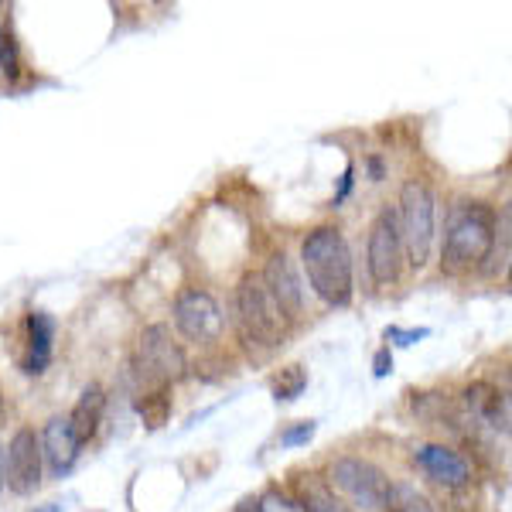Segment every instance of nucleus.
<instances>
[{"label": "nucleus", "mask_w": 512, "mask_h": 512, "mask_svg": "<svg viewBox=\"0 0 512 512\" xmlns=\"http://www.w3.org/2000/svg\"><path fill=\"white\" fill-rule=\"evenodd\" d=\"M495 246V209L485 202H458L444 229V263L451 270L478 267Z\"/></svg>", "instance_id": "2"}, {"label": "nucleus", "mask_w": 512, "mask_h": 512, "mask_svg": "<svg viewBox=\"0 0 512 512\" xmlns=\"http://www.w3.org/2000/svg\"><path fill=\"white\" fill-rule=\"evenodd\" d=\"M233 512H260V502H256V495H246V499H239Z\"/></svg>", "instance_id": "26"}, {"label": "nucleus", "mask_w": 512, "mask_h": 512, "mask_svg": "<svg viewBox=\"0 0 512 512\" xmlns=\"http://www.w3.org/2000/svg\"><path fill=\"white\" fill-rule=\"evenodd\" d=\"M386 509L390 512H431V506L424 502V495H417L407 485H393L390 499H386Z\"/></svg>", "instance_id": "18"}, {"label": "nucleus", "mask_w": 512, "mask_h": 512, "mask_svg": "<svg viewBox=\"0 0 512 512\" xmlns=\"http://www.w3.org/2000/svg\"><path fill=\"white\" fill-rule=\"evenodd\" d=\"M137 410H140V417H144V424H147V427H161L164 420H168V414H171L168 390H154V393L140 396V400H137Z\"/></svg>", "instance_id": "17"}, {"label": "nucleus", "mask_w": 512, "mask_h": 512, "mask_svg": "<svg viewBox=\"0 0 512 512\" xmlns=\"http://www.w3.org/2000/svg\"><path fill=\"white\" fill-rule=\"evenodd\" d=\"M263 284H267V291L274 294L277 308L284 311L287 321H294L301 315V304H304V291H301V280H297L291 260H287V253H274L267 263V270H263Z\"/></svg>", "instance_id": "10"}, {"label": "nucleus", "mask_w": 512, "mask_h": 512, "mask_svg": "<svg viewBox=\"0 0 512 512\" xmlns=\"http://www.w3.org/2000/svg\"><path fill=\"white\" fill-rule=\"evenodd\" d=\"M403 267V239L393 209H383L369 229V274L376 284H393Z\"/></svg>", "instance_id": "8"}, {"label": "nucleus", "mask_w": 512, "mask_h": 512, "mask_svg": "<svg viewBox=\"0 0 512 512\" xmlns=\"http://www.w3.org/2000/svg\"><path fill=\"white\" fill-rule=\"evenodd\" d=\"M103 407H106V396H103V386H86L79 396V403L72 407V414L65 417L72 427V434H76L79 444L93 441L96 431H99V420H103Z\"/></svg>", "instance_id": "14"}, {"label": "nucleus", "mask_w": 512, "mask_h": 512, "mask_svg": "<svg viewBox=\"0 0 512 512\" xmlns=\"http://www.w3.org/2000/svg\"><path fill=\"white\" fill-rule=\"evenodd\" d=\"M427 335H431V328H386V342H390V338H393V342L396 345H414V342H420V338H427Z\"/></svg>", "instance_id": "23"}, {"label": "nucleus", "mask_w": 512, "mask_h": 512, "mask_svg": "<svg viewBox=\"0 0 512 512\" xmlns=\"http://www.w3.org/2000/svg\"><path fill=\"white\" fill-rule=\"evenodd\" d=\"M352 178H355V168L349 164V168H345V178H342V188H338V195H335V205L342 202V198L352 192Z\"/></svg>", "instance_id": "25"}, {"label": "nucleus", "mask_w": 512, "mask_h": 512, "mask_svg": "<svg viewBox=\"0 0 512 512\" xmlns=\"http://www.w3.org/2000/svg\"><path fill=\"white\" fill-rule=\"evenodd\" d=\"M414 461L434 478V482L448 485V489H461V485H468V478H472L468 461L461 458L458 451L444 448V444H420L414 451Z\"/></svg>", "instance_id": "11"}, {"label": "nucleus", "mask_w": 512, "mask_h": 512, "mask_svg": "<svg viewBox=\"0 0 512 512\" xmlns=\"http://www.w3.org/2000/svg\"><path fill=\"white\" fill-rule=\"evenodd\" d=\"M38 512H62L59 506H55V502H52V506H45V509H38Z\"/></svg>", "instance_id": "29"}, {"label": "nucleus", "mask_w": 512, "mask_h": 512, "mask_svg": "<svg viewBox=\"0 0 512 512\" xmlns=\"http://www.w3.org/2000/svg\"><path fill=\"white\" fill-rule=\"evenodd\" d=\"M434 216H437V202L434 192L424 181H407L400 192V239H403V253H407L410 267H427L434 250Z\"/></svg>", "instance_id": "4"}, {"label": "nucleus", "mask_w": 512, "mask_h": 512, "mask_svg": "<svg viewBox=\"0 0 512 512\" xmlns=\"http://www.w3.org/2000/svg\"><path fill=\"white\" fill-rule=\"evenodd\" d=\"M328 482L335 489H342L355 506L362 509H386V499H390V478L383 475V468H376L373 461L366 458H335L328 465Z\"/></svg>", "instance_id": "6"}, {"label": "nucleus", "mask_w": 512, "mask_h": 512, "mask_svg": "<svg viewBox=\"0 0 512 512\" xmlns=\"http://www.w3.org/2000/svg\"><path fill=\"white\" fill-rule=\"evenodd\" d=\"M0 72H4L7 79H18V72H21L18 45H14L11 31H4V28H0Z\"/></svg>", "instance_id": "20"}, {"label": "nucleus", "mask_w": 512, "mask_h": 512, "mask_svg": "<svg viewBox=\"0 0 512 512\" xmlns=\"http://www.w3.org/2000/svg\"><path fill=\"white\" fill-rule=\"evenodd\" d=\"M134 366L140 379H147V383L164 390V386H171L175 379L185 376L188 359H185V352H181V345L171 338L168 325H147L137 338Z\"/></svg>", "instance_id": "5"}, {"label": "nucleus", "mask_w": 512, "mask_h": 512, "mask_svg": "<svg viewBox=\"0 0 512 512\" xmlns=\"http://www.w3.org/2000/svg\"><path fill=\"white\" fill-rule=\"evenodd\" d=\"M373 373H376V379H383V376H390V373H393V355H390V349H379V352H376Z\"/></svg>", "instance_id": "24"}, {"label": "nucleus", "mask_w": 512, "mask_h": 512, "mask_svg": "<svg viewBox=\"0 0 512 512\" xmlns=\"http://www.w3.org/2000/svg\"><path fill=\"white\" fill-rule=\"evenodd\" d=\"M175 325L188 342H216L222 335V308L209 291L188 287L175 297Z\"/></svg>", "instance_id": "7"}, {"label": "nucleus", "mask_w": 512, "mask_h": 512, "mask_svg": "<svg viewBox=\"0 0 512 512\" xmlns=\"http://www.w3.org/2000/svg\"><path fill=\"white\" fill-rule=\"evenodd\" d=\"M41 441L31 427L14 431L7 444V485L18 495H31L41 485Z\"/></svg>", "instance_id": "9"}, {"label": "nucleus", "mask_w": 512, "mask_h": 512, "mask_svg": "<svg viewBox=\"0 0 512 512\" xmlns=\"http://www.w3.org/2000/svg\"><path fill=\"white\" fill-rule=\"evenodd\" d=\"M38 441H41V458L48 461V468H52L55 475L62 478L65 472H72V465H76V458H79V441H76V434H72L69 420L52 417Z\"/></svg>", "instance_id": "12"}, {"label": "nucleus", "mask_w": 512, "mask_h": 512, "mask_svg": "<svg viewBox=\"0 0 512 512\" xmlns=\"http://www.w3.org/2000/svg\"><path fill=\"white\" fill-rule=\"evenodd\" d=\"M369 171H373V178H383V164H379L376 158L369 161Z\"/></svg>", "instance_id": "28"}, {"label": "nucleus", "mask_w": 512, "mask_h": 512, "mask_svg": "<svg viewBox=\"0 0 512 512\" xmlns=\"http://www.w3.org/2000/svg\"><path fill=\"white\" fill-rule=\"evenodd\" d=\"M4 485H7V448L0 441V492H4Z\"/></svg>", "instance_id": "27"}, {"label": "nucleus", "mask_w": 512, "mask_h": 512, "mask_svg": "<svg viewBox=\"0 0 512 512\" xmlns=\"http://www.w3.org/2000/svg\"><path fill=\"white\" fill-rule=\"evenodd\" d=\"M297 506H301V512H352L349 506H345L338 495L328 489L321 478L315 475H304L301 478V499H297Z\"/></svg>", "instance_id": "16"}, {"label": "nucleus", "mask_w": 512, "mask_h": 512, "mask_svg": "<svg viewBox=\"0 0 512 512\" xmlns=\"http://www.w3.org/2000/svg\"><path fill=\"white\" fill-rule=\"evenodd\" d=\"M315 431H318L315 420H304V424H297L294 431H287L284 437H280V444H284V448H297V444H308L311 437H315Z\"/></svg>", "instance_id": "22"}, {"label": "nucleus", "mask_w": 512, "mask_h": 512, "mask_svg": "<svg viewBox=\"0 0 512 512\" xmlns=\"http://www.w3.org/2000/svg\"><path fill=\"white\" fill-rule=\"evenodd\" d=\"M308 284L328 308H345L352 301V253L335 226H318L301 246Z\"/></svg>", "instance_id": "1"}, {"label": "nucleus", "mask_w": 512, "mask_h": 512, "mask_svg": "<svg viewBox=\"0 0 512 512\" xmlns=\"http://www.w3.org/2000/svg\"><path fill=\"white\" fill-rule=\"evenodd\" d=\"M465 403H468V410H472L475 417H482L485 424L492 427V431H502V434L509 431V400H506V393L492 390L489 383H475V386H468V390H465Z\"/></svg>", "instance_id": "13"}, {"label": "nucleus", "mask_w": 512, "mask_h": 512, "mask_svg": "<svg viewBox=\"0 0 512 512\" xmlns=\"http://www.w3.org/2000/svg\"><path fill=\"white\" fill-rule=\"evenodd\" d=\"M236 321L239 332L250 345L260 349H274L287 332V318L277 308L274 294L267 291L260 274H246L236 287Z\"/></svg>", "instance_id": "3"}, {"label": "nucleus", "mask_w": 512, "mask_h": 512, "mask_svg": "<svg viewBox=\"0 0 512 512\" xmlns=\"http://www.w3.org/2000/svg\"><path fill=\"white\" fill-rule=\"evenodd\" d=\"M28 332H31V355H28V373L41 376L52 362V338H55V321L45 311H35L28 318Z\"/></svg>", "instance_id": "15"}, {"label": "nucleus", "mask_w": 512, "mask_h": 512, "mask_svg": "<svg viewBox=\"0 0 512 512\" xmlns=\"http://www.w3.org/2000/svg\"><path fill=\"white\" fill-rule=\"evenodd\" d=\"M304 386H308V373H304L301 366H291L280 373L274 393H277V400H297V396L304 393Z\"/></svg>", "instance_id": "19"}, {"label": "nucleus", "mask_w": 512, "mask_h": 512, "mask_svg": "<svg viewBox=\"0 0 512 512\" xmlns=\"http://www.w3.org/2000/svg\"><path fill=\"white\" fill-rule=\"evenodd\" d=\"M256 502H260V512H301V506H297L291 495L280 489H267L263 495H256Z\"/></svg>", "instance_id": "21"}]
</instances>
